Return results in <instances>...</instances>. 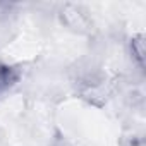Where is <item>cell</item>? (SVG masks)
I'll use <instances>...</instances> for the list:
<instances>
[{"mask_svg": "<svg viewBox=\"0 0 146 146\" xmlns=\"http://www.w3.org/2000/svg\"><path fill=\"white\" fill-rule=\"evenodd\" d=\"M58 19L60 23L74 33H88L91 29V19L88 12L74 4H65L58 11Z\"/></svg>", "mask_w": 146, "mask_h": 146, "instance_id": "cell-1", "label": "cell"}, {"mask_svg": "<svg viewBox=\"0 0 146 146\" xmlns=\"http://www.w3.org/2000/svg\"><path fill=\"white\" fill-rule=\"evenodd\" d=\"M21 78L19 69L7 65V64H0V96L5 91H9Z\"/></svg>", "mask_w": 146, "mask_h": 146, "instance_id": "cell-2", "label": "cell"}, {"mask_svg": "<svg viewBox=\"0 0 146 146\" xmlns=\"http://www.w3.org/2000/svg\"><path fill=\"white\" fill-rule=\"evenodd\" d=\"M129 48H131L132 60L136 62V65L139 69H143V65H144V38H143V35L132 36V40L129 43Z\"/></svg>", "mask_w": 146, "mask_h": 146, "instance_id": "cell-3", "label": "cell"}]
</instances>
